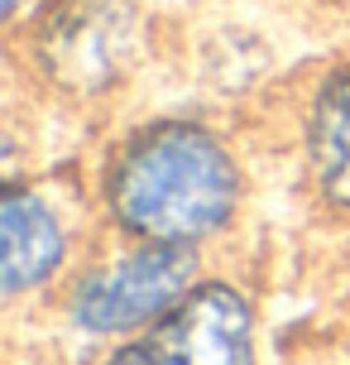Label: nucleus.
I'll return each instance as SVG.
<instances>
[{"instance_id": "1", "label": "nucleus", "mask_w": 350, "mask_h": 365, "mask_svg": "<svg viewBox=\"0 0 350 365\" xmlns=\"http://www.w3.org/2000/svg\"><path fill=\"white\" fill-rule=\"evenodd\" d=\"M96 236L149 245H221L245 217L250 168L216 120L159 110L115 130L87 168Z\"/></svg>"}, {"instance_id": "2", "label": "nucleus", "mask_w": 350, "mask_h": 365, "mask_svg": "<svg viewBox=\"0 0 350 365\" xmlns=\"http://www.w3.org/2000/svg\"><path fill=\"white\" fill-rule=\"evenodd\" d=\"M10 38L34 96L68 110L115 101L149 63V19L134 0H43Z\"/></svg>"}, {"instance_id": "3", "label": "nucleus", "mask_w": 350, "mask_h": 365, "mask_svg": "<svg viewBox=\"0 0 350 365\" xmlns=\"http://www.w3.org/2000/svg\"><path fill=\"white\" fill-rule=\"evenodd\" d=\"M101 240L106 245L87 250L68 274V284L53 293L68 327L92 341H125L134 331H144L211 269L206 250L115 236Z\"/></svg>"}, {"instance_id": "4", "label": "nucleus", "mask_w": 350, "mask_h": 365, "mask_svg": "<svg viewBox=\"0 0 350 365\" xmlns=\"http://www.w3.org/2000/svg\"><path fill=\"white\" fill-rule=\"evenodd\" d=\"M259 361V308L235 274L206 269L173 308L111 341L101 365H255Z\"/></svg>"}, {"instance_id": "5", "label": "nucleus", "mask_w": 350, "mask_h": 365, "mask_svg": "<svg viewBox=\"0 0 350 365\" xmlns=\"http://www.w3.org/2000/svg\"><path fill=\"white\" fill-rule=\"evenodd\" d=\"M82 236L73 197L43 173H5L0 192V298L5 308L48 298L77 269Z\"/></svg>"}, {"instance_id": "6", "label": "nucleus", "mask_w": 350, "mask_h": 365, "mask_svg": "<svg viewBox=\"0 0 350 365\" xmlns=\"http://www.w3.org/2000/svg\"><path fill=\"white\" fill-rule=\"evenodd\" d=\"M288 135L302 192L350 226V53L297 82Z\"/></svg>"}, {"instance_id": "7", "label": "nucleus", "mask_w": 350, "mask_h": 365, "mask_svg": "<svg viewBox=\"0 0 350 365\" xmlns=\"http://www.w3.org/2000/svg\"><path fill=\"white\" fill-rule=\"evenodd\" d=\"M38 5H43V0H5V29H19Z\"/></svg>"}]
</instances>
